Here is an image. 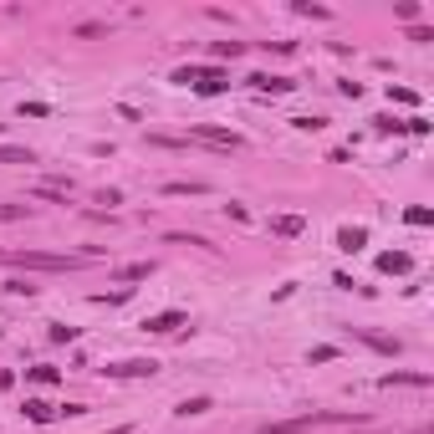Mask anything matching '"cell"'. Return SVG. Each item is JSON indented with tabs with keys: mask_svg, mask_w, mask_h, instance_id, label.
<instances>
[{
	"mask_svg": "<svg viewBox=\"0 0 434 434\" xmlns=\"http://www.w3.org/2000/svg\"><path fill=\"white\" fill-rule=\"evenodd\" d=\"M31 205H0V220H26Z\"/></svg>",
	"mask_w": 434,
	"mask_h": 434,
	"instance_id": "cell-21",
	"label": "cell"
},
{
	"mask_svg": "<svg viewBox=\"0 0 434 434\" xmlns=\"http://www.w3.org/2000/svg\"><path fill=\"white\" fill-rule=\"evenodd\" d=\"M189 138L194 143H210V148H230V154L241 148V133H230V128H194Z\"/></svg>",
	"mask_w": 434,
	"mask_h": 434,
	"instance_id": "cell-4",
	"label": "cell"
},
{
	"mask_svg": "<svg viewBox=\"0 0 434 434\" xmlns=\"http://www.w3.org/2000/svg\"><path fill=\"white\" fill-rule=\"evenodd\" d=\"M148 276H154V260H133V266L118 271V281H148Z\"/></svg>",
	"mask_w": 434,
	"mask_h": 434,
	"instance_id": "cell-13",
	"label": "cell"
},
{
	"mask_svg": "<svg viewBox=\"0 0 434 434\" xmlns=\"http://www.w3.org/2000/svg\"><path fill=\"white\" fill-rule=\"evenodd\" d=\"M378 383H383V388H429L434 378H429V373H383Z\"/></svg>",
	"mask_w": 434,
	"mask_h": 434,
	"instance_id": "cell-8",
	"label": "cell"
},
{
	"mask_svg": "<svg viewBox=\"0 0 434 434\" xmlns=\"http://www.w3.org/2000/svg\"><path fill=\"white\" fill-rule=\"evenodd\" d=\"M353 414H301V419H287V424H266L260 434H301V429H312V424H347Z\"/></svg>",
	"mask_w": 434,
	"mask_h": 434,
	"instance_id": "cell-2",
	"label": "cell"
},
{
	"mask_svg": "<svg viewBox=\"0 0 434 434\" xmlns=\"http://www.w3.org/2000/svg\"><path fill=\"white\" fill-rule=\"evenodd\" d=\"M241 52H246L241 41H215V56H230V61H235V56H241Z\"/></svg>",
	"mask_w": 434,
	"mask_h": 434,
	"instance_id": "cell-20",
	"label": "cell"
},
{
	"mask_svg": "<svg viewBox=\"0 0 434 434\" xmlns=\"http://www.w3.org/2000/svg\"><path fill=\"white\" fill-rule=\"evenodd\" d=\"M77 337V327H61V322H52V342H72Z\"/></svg>",
	"mask_w": 434,
	"mask_h": 434,
	"instance_id": "cell-27",
	"label": "cell"
},
{
	"mask_svg": "<svg viewBox=\"0 0 434 434\" xmlns=\"http://www.w3.org/2000/svg\"><path fill=\"white\" fill-rule=\"evenodd\" d=\"M143 327H148V332H159V337H169V332H179V327H184V312H159V317H148Z\"/></svg>",
	"mask_w": 434,
	"mask_h": 434,
	"instance_id": "cell-7",
	"label": "cell"
},
{
	"mask_svg": "<svg viewBox=\"0 0 434 434\" xmlns=\"http://www.w3.org/2000/svg\"><path fill=\"white\" fill-rule=\"evenodd\" d=\"M6 291H11V296H31L36 287H31V281H6Z\"/></svg>",
	"mask_w": 434,
	"mask_h": 434,
	"instance_id": "cell-28",
	"label": "cell"
},
{
	"mask_svg": "<svg viewBox=\"0 0 434 434\" xmlns=\"http://www.w3.org/2000/svg\"><path fill=\"white\" fill-rule=\"evenodd\" d=\"M394 11H399V20H409V26H419V6H414V0H399Z\"/></svg>",
	"mask_w": 434,
	"mask_h": 434,
	"instance_id": "cell-18",
	"label": "cell"
},
{
	"mask_svg": "<svg viewBox=\"0 0 434 434\" xmlns=\"http://www.w3.org/2000/svg\"><path fill=\"white\" fill-rule=\"evenodd\" d=\"M0 164H36L31 148H0Z\"/></svg>",
	"mask_w": 434,
	"mask_h": 434,
	"instance_id": "cell-16",
	"label": "cell"
},
{
	"mask_svg": "<svg viewBox=\"0 0 434 434\" xmlns=\"http://www.w3.org/2000/svg\"><path fill=\"white\" fill-rule=\"evenodd\" d=\"M102 373H107V378H154L159 363H154V358H128V363H107Z\"/></svg>",
	"mask_w": 434,
	"mask_h": 434,
	"instance_id": "cell-3",
	"label": "cell"
},
{
	"mask_svg": "<svg viewBox=\"0 0 434 434\" xmlns=\"http://www.w3.org/2000/svg\"><path fill=\"white\" fill-rule=\"evenodd\" d=\"M225 87H230L225 72H205L200 67V77H194V92H200V97H215V92H225Z\"/></svg>",
	"mask_w": 434,
	"mask_h": 434,
	"instance_id": "cell-6",
	"label": "cell"
},
{
	"mask_svg": "<svg viewBox=\"0 0 434 434\" xmlns=\"http://www.w3.org/2000/svg\"><path fill=\"white\" fill-rule=\"evenodd\" d=\"M414 434H429V429H414Z\"/></svg>",
	"mask_w": 434,
	"mask_h": 434,
	"instance_id": "cell-29",
	"label": "cell"
},
{
	"mask_svg": "<svg viewBox=\"0 0 434 434\" xmlns=\"http://www.w3.org/2000/svg\"><path fill=\"white\" fill-rule=\"evenodd\" d=\"M322 123H327V118H291V128H301V133H317Z\"/></svg>",
	"mask_w": 434,
	"mask_h": 434,
	"instance_id": "cell-26",
	"label": "cell"
},
{
	"mask_svg": "<svg viewBox=\"0 0 434 434\" xmlns=\"http://www.w3.org/2000/svg\"><path fill=\"white\" fill-rule=\"evenodd\" d=\"M26 419H31V424H52L56 409H52L47 399H26Z\"/></svg>",
	"mask_w": 434,
	"mask_h": 434,
	"instance_id": "cell-12",
	"label": "cell"
},
{
	"mask_svg": "<svg viewBox=\"0 0 434 434\" xmlns=\"http://www.w3.org/2000/svg\"><path fill=\"white\" fill-rule=\"evenodd\" d=\"M164 194H205V184L200 179H174V184H164Z\"/></svg>",
	"mask_w": 434,
	"mask_h": 434,
	"instance_id": "cell-15",
	"label": "cell"
},
{
	"mask_svg": "<svg viewBox=\"0 0 434 434\" xmlns=\"http://www.w3.org/2000/svg\"><path fill=\"white\" fill-rule=\"evenodd\" d=\"M409 266H414V260H409L404 251H383V255H378V271H383V276H404Z\"/></svg>",
	"mask_w": 434,
	"mask_h": 434,
	"instance_id": "cell-10",
	"label": "cell"
},
{
	"mask_svg": "<svg viewBox=\"0 0 434 434\" xmlns=\"http://www.w3.org/2000/svg\"><path fill=\"white\" fill-rule=\"evenodd\" d=\"M373 128H378V133H404V118H394V113H383V118H373Z\"/></svg>",
	"mask_w": 434,
	"mask_h": 434,
	"instance_id": "cell-17",
	"label": "cell"
},
{
	"mask_svg": "<svg viewBox=\"0 0 434 434\" xmlns=\"http://www.w3.org/2000/svg\"><path fill=\"white\" fill-rule=\"evenodd\" d=\"M26 378H31V383H56V368H47V363H41V368H31Z\"/></svg>",
	"mask_w": 434,
	"mask_h": 434,
	"instance_id": "cell-22",
	"label": "cell"
},
{
	"mask_svg": "<svg viewBox=\"0 0 434 434\" xmlns=\"http://www.w3.org/2000/svg\"><path fill=\"white\" fill-rule=\"evenodd\" d=\"M47 113H52L47 102H20V118H47Z\"/></svg>",
	"mask_w": 434,
	"mask_h": 434,
	"instance_id": "cell-24",
	"label": "cell"
},
{
	"mask_svg": "<svg viewBox=\"0 0 434 434\" xmlns=\"http://www.w3.org/2000/svg\"><path fill=\"white\" fill-rule=\"evenodd\" d=\"M205 409H210V399H184V404H179V414L189 419V414H205Z\"/></svg>",
	"mask_w": 434,
	"mask_h": 434,
	"instance_id": "cell-23",
	"label": "cell"
},
{
	"mask_svg": "<svg viewBox=\"0 0 434 434\" xmlns=\"http://www.w3.org/2000/svg\"><path fill=\"white\" fill-rule=\"evenodd\" d=\"M77 36H82V41H97V36H107V26H97V20H82Z\"/></svg>",
	"mask_w": 434,
	"mask_h": 434,
	"instance_id": "cell-19",
	"label": "cell"
},
{
	"mask_svg": "<svg viewBox=\"0 0 434 434\" xmlns=\"http://www.w3.org/2000/svg\"><path fill=\"white\" fill-rule=\"evenodd\" d=\"M11 266L20 271H82L92 255H67V251H11Z\"/></svg>",
	"mask_w": 434,
	"mask_h": 434,
	"instance_id": "cell-1",
	"label": "cell"
},
{
	"mask_svg": "<svg viewBox=\"0 0 434 434\" xmlns=\"http://www.w3.org/2000/svg\"><path fill=\"white\" fill-rule=\"evenodd\" d=\"M246 82L255 87V92H271V97H276V92H291V87H296L291 77H271V72H255V77H246Z\"/></svg>",
	"mask_w": 434,
	"mask_h": 434,
	"instance_id": "cell-5",
	"label": "cell"
},
{
	"mask_svg": "<svg viewBox=\"0 0 434 434\" xmlns=\"http://www.w3.org/2000/svg\"><path fill=\"white\" fill-rule=\"evenodd\" d=\"M301 230H307L301 215H271V235H287V241H291V235H301Z\"/></svg>",
	"mask_w": 434,
	"mask_h": 434,
	"instance_id": "cell-11",
	"label": "cell"
},
{
	"mask_svg": "<svg viewBox=\"0 0 434 434\" xmlns=\"http://www.w3.org/2000/svg\"><path fill=\"white\" fill-rule=\"evenodd\" d=\"M404 220H409V225H429V220H434V215H429L424 205H414V210H409V215H404Z\"/></svg>",
	"mask_w": 434,
	"mask_h": 434,
	"instance_id": "cell-25",
	"label": "cell"
},
{
	"mask_svg": "<svg viewBox=\"0 0 434 434\" xmlns=\"http://www.w3.org/2000/svg\"><path fill=\"white\" fill-rule=\"evenodd\" d=\"M368 246V230L363 225H347V230H337V251H347V255H358Z\"/></svg>",
	"mask_w": 434,
	"mask_h": 434,
	"instance_id": "cell-9",
	"label": "cell"
},
{
	"mask_svg": "<svg viewBox=\"0 0 434 434\" xmlns=\"http://www.w3.org/2000/svg\"><path fill=\"white\" fill-rule=\"evenodd\" d=\"M358 337H363L368 347H378V353H388V358L399 353V337H378V332H358Z\"/></svg>",
	"mask_w": 434,
	"mask_h": 434,
	"instance_id": "cell-14",
	"label": "cell"
}]
</instances>
